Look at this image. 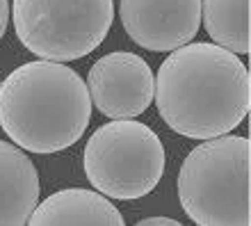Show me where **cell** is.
<instances>
[{
    "mask_svg": "<svg viewBox=\"0 0 251 226\" xmlns=\"http://www.w3.org/2000/svg\"><path fill=\"white\" fill-rule=\"evenodd\" d=\"M7 23H9V0H0V39L5 37Z\"/></svg>",
    "mask_w": 251,
    "mask_h": 226,
    "instance_id": "obj_11",
    "label": "cell"
},
{
    "mask_svg": "<svg viewBox=\"0 0 251 226\" xmlns=\"http://www.w3.org/2000/svg\"><path fill=\"white\" fill-rule=\"evenodd\" d=\"M85 174L110 199H142L165 172V147L155 130L132 119H114L87 140Z\"/></svg>",
    "mask_w": 251,
    "mask_h": 226,
    "instance_id": "obj_4",
    "label": "cell"
},
{
    "mask_svg": "<svg viewBox=\"0 0 251 226\" xmlns=\"http://www.w3.org/2000/svg\"><path fill=\"white\" fill-rule=\"evenodd\" d=\"M16 37L39 60L73 62L103 44L114 0H14Z\"/></svg>",
    "mask_w": 251,
    "mask_h": 226,
    "instance_id": "obj_5",
    "label": "cell"
},
{
    "mask_svg": "<svg viewBox=\"0 0 251 226\" xmlns=\"http://www.w3.org/2000/svg\"><path fill=\"white\" fill-rule=\"evenodd\" d=\"M27 224L34 226H121L124 215L105 194L71 187L37 203Z\"/></svg>",
    "mask_w": 251,
    "mask_h": 226,
    "instance_id": "obj_8",
    "label": "cell"
},
{
    "mask_svg": "<svg viewBox=\"0 0 251 226\" xmlns=\"http://www.w3.org/2000/svg\"><path fill=\"white\" fill-rule=\"evenodd\" d=\"M178 199L199 226H249V137L226 133L192 149L178 172Z\"/></svg>",
    "mask_w": 251,
    "mask_h": 226,
    "instance_id": "obj_3",
    "label": "cell"
},
{
    "mask_svg": "<svg viewBox=\"0 0 251 226\" xmlns=\"http://www.w3.org/2000/svg\"><path fill=\"white\" fill-rule=\"evenodd\" d=\"M39 203V174L19 147L0 140V226L27 224Z\"/></svg>",
    "mask_w": 251,
    "mask_h": 226,
    "instance_id": "obj_9",
    "label": "cell"
},
{
    "mask_svg": "<svg viewBox=\"0 0 251 226\" xmlns=\"http://www.w3.org/2000/svg\"><path fill=\"white\" fill-rule=\"evenodd\" d=\"M119 16L137 46L169 53L199 32L201 0H119Z\"/></svg>",
    "mask_w": 251,
    "mask_h": 226,
    "instance_id": "obj_7",
    "label": "cell"
},
{
    "mask_svg": "<svg viewBox=\"0 0 251 226\" xmlns=\"http://www.w3.org/2000/svg\"><path fill=\"white\" fill-rule=\"evenodd\" d=\"M155 105L167 126L190 140L235 130L251 105L249 69L235 53L197 41L169 50L155 75Z\"/></svg>",
    "mask_w": 251,
    "mask_h": 226,
    "instance_id": "obj_1",
    "label": "cell"
},
{
    "mask_svg": "<svg viewBox=\"0 0 251 226\" xmlns=\"http://www.w3.org/2000/svg\"><path fill=\"white\" fill-rule=\"evenodd\" d=\"M87 92L99 112L110 119H135L149 110L155 94V75L144 57L128 50L107 53L87 75Z\"/></svg>",
    "mask_w": 251,
    "mask_h": 226,
    "instance_id": "obj_6",
    "label": "cell"
},
{
    "mask_svg": "<svg viewBox=\"0 0 251 226\" xmlns=\"http://www.w3.org/2000/svg\"><path fill=\"white\" fill-rule=\"evenodd\" d=\"M92 99L64 62L37 60L14 69L0 85V126L30 153H57L85 135Z\"/></svg>",
    "mask_w": 251,
    "mask_h": 226,
    "instance_id": "obj_2",
    "label": "cell"
},
{
    "mask_svg": "<svg viewBox=\"0 0 251 226\" xmlns=\"http://www.w3.org/2000/svg\"><path fill=\"white\" fill-rule=\"evenodd\" d=\"M142 226H149V224H169V226H178V222L172 220V217H149V220H142L139 222Z\"/></svg>",
    "mask_w": 251,
    "mask_h": 226,
    "instance_id": "obj_12",
    "label": "cell"
},
{
    "mask_svg": "<svg viewBox=\"0 0 251 226\" xmlns=\"http://www.w3.org/2000/svg\"><path fill=\"white\" fill-rule=\"evenodd\" d=\"M251 0H201V19L205 32L217 46L235 55L251 50Z\"/></svg>",
    "mask_w": 251,
    "mask_h": 226,
    "instance_id": "obj_10",
    "label": "cell"
}]
</instances>
